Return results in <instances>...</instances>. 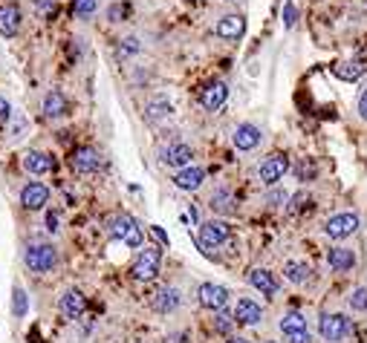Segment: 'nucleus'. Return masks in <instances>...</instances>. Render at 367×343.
Returning <instances> with one entry per match:
<instances>
[{"label":"nucleus","instance_id":"f257e3e1","mask_svg":"<svg viewBox=\"0 0 367 343\" xmlns=\"http://www.w3.org/2000/svg\"><path fill=\"white\" fill-rule=\"evenodd\" d=\"M160 266H162V251L157 245H145L131 266V274L136 283H150V280L160 274Z\"/></svg>","mask_w":367,"mask_h":343},{"label":"nucleus","instance_id":"f03ea898","mask_svg":"<svg viewBox=\"0 0 367 343\" xmlns=\"http://www.w3.org/2000/svg\"><path fill=\"white\" fill-rule=\"evenodd\" d=\"M23 263H26L29 271L47 274V271H52L58 266V251H55V245H49V242H32V245H26Z\"/></svg>","mask_w":367,"mask_h":343},{"label":"nucleus","instance_id":"7ed1b4c3","mask_svg":"<svg viewBox=\"0 0 367 343\" xmlns=\"http://www.w3.org/2000/svg\"><path fill=\"white\" fill-rule=\"evenodd\" d=\"M107 228H110V237L119 239L121 245H128V248H142V228H139V223L133 220L131 213H116Z\"/></svg>","mask_w":367,"mask_h":343},{"label":"nucleus","instance_id":"20e7f679","mask_svg":"<svg viewBox=\"0 0 367 343\" xmlns=\"http://www.w3.org/2000/svg\"><path fill=\"white\" fill-rule=\"evenodd\" d=\"M359 231V216L353 213V211H344V213H335V216H330L327 220V225H324V234L330 237V239H347V237H353Z\"/></svg>","mask_w":367,"mask_h":343},{"label":"nucleus","instance_id":"39448f33","mask_svg":"<svg viewBox=\"0 0 367 343\" xmlns=\"http://www.w3.org/2000/svg\"><path fill=\"white\" fill-rule=\"evenodd\" d=\"M281 332L289 343H313L310 329H307V318H303L301 311H287L281 318Z\"/></svg>","mask_w":367,"mask_h":343},{"label":"nucleus","instance_id":"423d86ee","mask_svg":"<svg viewBox=\"0 0 367 343\" xmlns=\"http://www.w3.org/2000/svg\"><path fill=\"white\" fill-rule=\"evenodd\" d=\"M350 318L347 315H321V323H318V332L324 340L330 343H342L347 335H350Z\"/></svg>","mask_w":367,"mask_h":343},{"label":"nucleus","instance_id":"0eeeda50","mask_svg":"<svg viewBox=\"0 0 367 343\" xmlns=\"http://www.w3.org/2000/svg\"><path fill=\"white\" fill-rule=\"evenodd\" d=\"M229 237H231V228L223 220H205V223H200V245L203 248H220Z\"/></svg>","mask_w":367,"mask_h":343},{"label":"nucleus","instance_id":"6e6552de","mask_svg":"<svg viewBox=\"0 0 367 343\" xmlns=\"http://www.w3.org/2000/svg\"><path fill=\"white\" fill-rule=\"evenodd\" d=\"M226 101H229V84H226V81H208V84L200 89V104H203V110H208V113H217Z\"/></svg>","mask_w":367,"mask_h":343},{"label":"nucleus","instance_id":"1a4fd4ad","mask_svg":"<svg viewBox=\"0 0 367 343\" xmlns=\"http://www.w3.org/2000/svg\"><path fill=\"white\" fill-rule=\"evenodd\" d=\"M70 168L76 173H84V176L96 173L102 168V153L96 147H76L73 156H70Z\"/></svg>","mask_w":367,"mask_h":343},{"label":"nucleus","instance_id":"9d476101","mask_svg":"<svg viewBox=\"0 0 367 343\" xmlns=\"http://www.w3.org/2000/svg\"><path fill=\"white\" fill-rule=\"evenodd\" d=\"M197 297H200V306L208 311H223L229 306V289L217 283H203L197 289Z\"/></svg>","mask_w":367,"mask_h":343},{"label":"nucleus","instance_id":"9b49d317","mask_svg":"<svg viewBox=\"0 0 367 343\" xmlns=\"http://www.w3.org/2000/svg\"><path fill=\"white\" fill-rule=\"evenodd\" d=\"M289 170V159L284 153H272V156H266L263 159V165H260V182L263 185H275V182H281L284 179V173Z\"/></svg>","mask_w":367,"mask_h":343},{"label":"nucleus","instance_id":"f8f14e48","mask_svg":"<svg viewBox=\"0 0 367 343\" xmlns=\"http://www.w3.org/2000/svg\"><path fill=\"white\" fill-rule=\"evenodd\" d=\"M191 159H194V150H191V144H186V142H174V144H168V147L162 150V165H165V168H174V170L188 168Z\"/></svg>","mask_w":367,"mask_h":343},{"label":"nucleus","instance_id":"ddd939ff","mask_svg":"<svg viewBox=\"0 0 367 343\" xmlns=\"http://www.w3.org/2000/svg\"><path fill=\"white\" fill-rule=\"evenodd\" d=\"M234 323H240V326H258L260 320H263V308H260V303L258 300H252V297H240L237 300V306H234Z\"/></svg>","mask_w":367,"mask_h":343},{"label":"nucleus","instance_id":"4468645a","mask_svg":"<svg viewBox=\"0 0 367 343\" xmlns=\"http://www.w3.org/2000/svg\"><path fill=\"white\" fill-rule=\"evenodd\" d=\"M49 202V188L41 182H29L23 185V191H20V205L26 211H41L44 205Z\"/></svg>","mask_w":367,"mask_h":343},{"label":"nucleus","instance_id":"2eb2a0df","mask_svg":"<svg viewBox=\"0 0 367 343\" xmlns=\"http://www.w3.org/2000/svg\"><path fill=\"white\" fill-rule=\"evenodd\" d=\"M182 297L174 286H162L160 292H154V297H150V308L157 311V315H174V311L179 308Z\"/></svg>","mask_w":367,"mask_h":343},{"label":"nucleus","instance_id":"dca6fc26","mask_svg":"<svg viewBox=\"0 0 367 343\" xmlns=\"http://www.w3.org/2000/svg\"><path fill=\"white\" fill-rule=\"evenodd\" d=\"M217 38H223V41H240L243 38V32H246V18L243 15H226V18H220L217 20Z\"/></svg>","mask_w":367,"mask_h":343},{"label":"nucleus","instance_id":"f3484780","mask_svg":"<svg viewBox=\"0 0 367 343\" xmlns=\"http://www.w3.org/2000/svg\"><path fill=\"white\" fill-rule=\"evenodd\" d=\"M203 182H205V170L203 168H197V165H188V168H182V170H176V176H174V185L179 191H200L203 188Z\"/></svg>","mask_w":367,"mask_h":343},{"label":"nucleus","instance_id":"a211bd4d","mask_svg":"<svg viewBox=\"0 0 367 343\" xmlns=\"http://www.w3.org/2000/svg\"><path fill=\"white\" fill-rule=\"evenodd\" d=\"M20 20H23L20 6L18 4H4V6H0V35H4V38L18 35L20 32Z\"/></svg>","mask_w":367,"mask_h":343},{"label":"nucleus","instance_id":"6ab92c4d","mask_svg":"<svg viewBox=\"0 0 367 343\" xmlns=\"http://www.w3.org/2000/svg\"><path fill=\"white\" fill-rule=\"evenodd\" d=\"M84 308H87V300L78 289H67L64 294H61V315H64L67 320H78L84 315Z\"/></svg>","mask_w":367,"mask_h":343},{"label":"nucleus","instance_id":"aec40b11","mask_svg":"<svg viewBox=\"0 0 367 343\" xmlns=\"http://www.w3.org/2000/svg\"><path fill=\"white\" fill-rule=\"evenodd\" d=\"M260 139H263V133H260V127H255V124H240V127L234 130V136H231L234 147L243 150V153L255 150L260 144Z\"/></svg>","mask_w":367,"mask_h":343},{"label":"nucleus","instance_id":"412c9836","mask_svg":"<svg viewBox=\"0 0 367 343\" xmlns=\"http://www.w3.org/2000/svg\"><path fill=\"white\" fill-rule=\"evenodd\" d=\"M249 283H252V289H258L263 297H275V294H278V280H275V274L266 271V268H252V271H249Z\"/></svg>","mask_w":367,"mask_h":343},{"label":"nucleus","instance_id":"4be33fe9","mask_svg":"<svg viewBox=\"0 0 367 343\" xmlns=\"http://www.w3.org/2000/svg\"><path fill=\"white\" fill-rule=\"evenodd\" d=\"M67 110H70V101H67V96H64L61 89H49L47 96H44L41 113H44L47 118H61V116H67Z\"/></svg>","mask_w":367,"mask_h":343},{"label":"nucleus","instance_id":"5701e85b","mask_svg":"<svg viewBox=\"0 0 367 343\" xmlns=\"http://www.w3.org/2000/svg\"><path fill=\"white\" fill-rule=\"evenodd\" d=\"M23 168H26V173L44 176V173L52 170V159H49L47 153H41V150H29V153L23 156Z\"/></svg>","mask_w":367,"mask_h":343},{"label":"nucleus","instance_id":"b1692460","mask_svg":"<svg viewBox=\"0 0 367 343\" xmlns=\"http://www.w3.org/2000/svg\"><path fill=\"white\" fill-rule=\"evenodd\" d=\"M208 208H211L214 213H223V216H229V213H234V211H237V199H234V194H231V191L220 188V191H214V194H211Z\"/></svg>","mask_w":367,"mask_h":343},{"label":"nucleus","instance_id":"393cba45","mask_svg":"<svg viewBox=\"0 0 367 343\" xmlns=\"http://www.w3.org/2000/svg\"><path fill=\"white\" fill-rule=\"evenodd\" d=\"M327 263L332 271H350L356 266V254L350 251V248L339 245V248H330V254H327Z\"/></svg>","mask_w":367,"mask_h":343},{"label":"nucleus","instance_id":"a878e982","mask_svg":"<svg viewBox=\"0 0 367 343\" xmlns=\"http://www.w3.org/2000/svg\"><path fill=\"white\" fill-rule=\"evenodd\" d=\"M310 274H313V268H310V263H301V260H289L287 266H284V277L289 280L292 286H303L310 280Z\"/></svg>","mask_w":367,"mask_h":343},{"label":"nucleus","instance_id":"bb28decb","mask_svg":"<svg viewBox=\"0 0 367 343\" xmlns=\"http://www.w3.org/2000/svg\"><path fill=\"white\" fill-rule=\"evenodd\" d=\"M332 75L342 78V81H359L364 75V67L359 64V61H342V64L332 67Z\"/></svg>","mask_w":367,"mask_h":343},{"label":"nucleus","instance_id":"cd10ccee","mask_svg":"<svg viewBox=\"0 0 367 343\" xmlns=\"http://www.w3.org/2000/svg\"><path fill=\"white\" fill-rule=\"evenodd\" d=\"M165 116H171V101L168 99L148 101V107H145V118L148 121H157V118H165Z\"/></svg>","mask_w":367,"mask_h":343},{"label":"nucleus","instance_id":"c85d7f7f","mask_svg":"<svg viewBox=\"0 0 367 343\" xmlns=\"http://www.w3.org/2000/svg\"><path fill=\"white\" fill-rule=\"evenodd\" d=\"M96 9H99V0H73V12L78 18H93Z\"/></svg>","mask_w":367,"mask_h":343},{"label":"nucleus","instance_id":"c756f323","mask_svg":"<svg viewBox=\"0 0 367 343\" xmlns=\"http://www.w3.org/2000/svg\"><path fill=\"white\" fill-rule=\"evenodd\" d=\"M350 308L353 311H367V289L364 286H359V289H353V294H350Z\"/></svg>","mask_w":367,"mask_h":343},{"label":"nucleus","instance_id":"7c9ffc66","mask_svg":"<svg viewBox=\"0 0 367 343\" xmlns=\"http://www.w3.org/2000/svg\"><path fill=\"white\" fill-rule=\"evenodd\" d=\"M12 311H15V318L26 315V294L20 286H15V292H12Z\"/></svg>","mask_w":367,"mask_h":343},{"label":"nucleus","instance_id":"2f4dec72","mask_svg":"<svg viewBox=\"0 0 367 343\" xmlns=\"http://www.w3.org/2000/svg\"><path fill=\"white\" fill-rule=\"evenodd\" d=\"M214 329H217L220 335H229V332L234 329V318H229V315H223V311H217V320H214Z\"/></svg>","mask_w":367,"mask_h":343},{"label":"nucleus","instance_id":"473e14b6","mask_svg":"<svg viewBox=\"0 0 367 343\" xmlns=\"http://www.w3.org/2000/svg\"><path fill=\"white\" fill-rule=\"evenodd\" d=\"M142 46H139V41L136 38H128V41H121V46H119V55H136Z\"/></svg>","mask_w":367,"mask_h":343},{"label":"nucleus","instance_id":"72a5a7b5","mask_svg":"<svg viewBox=\"0 0 367 343\" xmlns=\"http://www.w3.org/2000/svg\"><path fill=\"white\" fill-rule=\"evenodd\" d=\"M9 118H12V104L6 99H0V121L9 124Z\"/></svg>","mask_w":367,"mask_h":343},{"label":"nucleus","instance_id":"f704fd0d","mask_svg":"<svg viewBox=\"0 0 367 343\" xmlns=\"http://www.w3.org/2000/svg\"><path fill=\"white\" fill-rule=\"evenodd\" d=\"M55 4H58V0H35V9L47 15V12H52V9H55Z\"/></svg>","mask_w":367,"mask_h":343},{"label":"nucleus","instance_id":"c9c22d12","mask_svg":"<svg viewBox=\"0 0 367 343\" xmlns=\"http://www.w3.org/2000/svg\"><path fill=\"white\" fill-rule=\"evenodd\" d=\"M284 23H287V26H295V6H292V4L284 6Z\"/></svg>","mask_w":367,"mask_h":343},{"label":"nucleus","instance_id":"e433bc0d","mask_svg":"<svg viewBox=\"0 0 367 343\" xmlns=\"http://www.w3.org/2000/svg\"><path fill=\"white\" fill-rule=\"evenodd\" d=\"M47 231H49V234L58 231V213H52V211L47 213Z\"/></svg>","mask_w":367,"mask_h":343},{"label":"nucleus","instance_id":"4c0bfd02","mask_svg":"<svg viewBox=\"0 0 367 343\" xmlns=\"http://www.w3.org/2000/svg\"><path fill=\"white\" fill-rule=\"evenodd\" d=\"M359 116L367 121V89H364L361 96H359Z\"/></svg>","mask_w":367,"mask_h":343},{"label":"nucleus","instance_id":"58836bf2","mask_svg":"<svg viewBox=\"0 0 367 343\" xmlns=\"http://www.w3.org/2000/svg\"><path fill=\"white\" fill-rule=\"evenodd\" d=\"M119 15H125V6H113L110 9V20H119Z\"/></svg>","mask_w":367,"mask_h":343},{"label":"nucleus","instance_id":"ea45409f","mask_svg":"<svg viewBox=\"0 0 367 343\" xmlns=\"http://www.w3.org/2000/svg\"><path fill=\"white\" fill-rule=\"evenodd\" d=\"M284 199H287V194H272L269 197V202H284Z\"/></svg>","mask_w":367,"mask_h":343},{"label":"nucleus","instance_id":"a19ab883","mask_svg":"<svg viewBox=\"0 0 367 343\" xmlns=\"http://www.w3.org/2000/svg\"><path fill=\"white\" fill-rule=\"evenodd\" d=\"M229 343H249V340H246V337H231Z\"/></svg>","mask_w":367,"mask_h":343},{"label":"nucleus","instance_id":"79ce46f5","mask_svg":"<svg viewBox=\"0 0 367 343\" xmlns=\"http://www.w3.org/2000/svg\"><path fill=\"white\" fill-rule=\"evenodd\" d=\"M266 343H275V340H266Z\"/></svg>","mask_w":367,"mask_h":343}]
</instances>
